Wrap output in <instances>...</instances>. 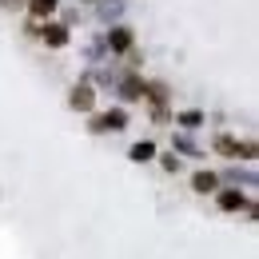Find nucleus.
Wrapping results in <instances>:
<instances>
[{
  "label": "nucleus",
  "instance_id": "obj_1",
  "mask_svg": "<svg viewBox=\"0 0 259 259\" xmlns=\"http://www.w3.org/2000/svg\"><path fill=\"white\" fill-rule=\"evenodd\" d=\"M124 128H128V112L124 108H112V112L92 120V132H124Z\"/></svg>",
  "mask_w": 259,
  "mask_h": 259
},
{
  "label": "nucleus",
  "instance_id": "obj_2",
  "mask_svg": "<svg viewBox=\"0 0 259 259\" xmlns=\"http://www.w3.org/2000/svg\"><path fill=\"white\" fill-rule=\"evenodd\" d=\"M215 152H224V156H231V160H255V144H235V140H215Z\"/></svg>",
  "mask_w": 259,
  "mask_h": 259
},
{
  "label": "nucleus",
  "instance_id": "obj_3",
  "mask_svg": "<svg viewBox=\"0 0 259 259\" xmlns=\"http://www.w3.org/2000/svg\"><path fill=\"white\" fill-rule=\"evenodd\" d=\"M68 104H72L76 112H92V104H96L92 84H76V88H72V96H68Z\"/></svg>",
  "mask_w": 259,
  "mask_h": 259
},
{
  "label": "nucleus",
  "instance_id": "obj_4",
  "mask_svg": "<svg viewBox=\"0 0 259 259\" xmlns=\"http://www.w3.org/2000/svg\"><path fill=\"white\" fill-rule=\"evenodd\" d=\"M40 36H44L48 48H64L68 44V28L64 24H40Z\"/></svg>",
  "mask_w": 259,
  "mask_h": 259
},
{
  "label": "nucleus",
  "instance_id": "obj_5",
  "mask_svg": "<svg viewBox=\"0 0 259 259\" xmlns=\"http://www.w3.org/2000/svg\"><path fill=\"white\" fill-rule=\"evenodd\" d=\"M192 188L199 195H211L215 188H220V180H215V171H195V180H192Z\"/></svg>",
  "mask_w": 259,
  "mask_h": 259
},
{
  "label": "nucleus",
  "instance_id": "obj_6",
  "mask_svg": "<svg viewBox=\"0 0 259 259\" xmlns=\"http://www.w3.org/2000/svg\"><path fill=\"white\" fill-rule=\"evenodd\" d=\"M220 207L224 211H239V207H247V199H243V192L227 188V192H220Z\"/></svg>",
  "mask_w": 259,
  "mask_h": 259
},
{
  "label": "nucleus",
  "instance_id": "obj_7",
  "mask_svg": "<svg viewBox=\"0 0 259 259\" xmlns=\"http://www.w3.org/2000/svg\"><path fill=\"white\" fill-rule=\"evenodd\" d=\"M108 44H112L116 52H128L132 48V32L128 28H112V32H108Z\"/></svg>",
  "mask_w": 259,
  "mask_h": 259
},
{
  "label": "nucleus",
  "instance_id": "obj_8",
  "mask_svg": "<svg viewBox=\"0 0 259 259\" xmlns=\"http://www.w3.org/2000/svg\"><path fill=\"white\" fill-rule=\"evenodd\" d=\"M28 12H32L36 20H48L56 12V0H28Z\"/></svg>",
  "mask_w": 259,
  "mask_h": 259
},
{
  "label": "nucleus",
  "instance_id": "obj_9",
  "mask_svg": "<svg viewBox=\"0 0 259 259\" xmlns=\"http://www.w3.org/2000/svg\"><path fill=\"white\" fill-rule=\"evenodd\" d=\"M152 156H156V144H148V140H140V144H132V160H136V163L152 160Z\"/></svg>",
  "mask_w": 259,
  "mask_h": 259
},
{
  "label": "nucleus",
  "instance_id": "obj_10",
  "mask_svg": "<svg viewBox=\"0 0 259 259\" xmlns=\"http://www.w3.org/2000/svg\"><path fill=\"white\" fill-rule=\"evenodd\" d=\"M180 124H184V128H199V124H203V116H199V112H184V116H180Z\"/></svg>",
  "mask_w": 259,
  "mask_h": 259
},
{
  "label": "nucleus",
  "instance_id": "obj_11",
  "mask_svg": "<svg viewBox=\"0 0 259 259\" xmlns=\"http://www.w3.org/2000/svg\"><path fill=\"white\" fill-rule=\"evenodd\" d=\"M136 96H144V88H140V80H128L124 84V100H136Z\"/></svg>",
  "mask_w": 259,
  "mask_h": 259
}]
</instances>
